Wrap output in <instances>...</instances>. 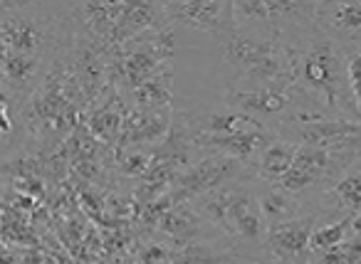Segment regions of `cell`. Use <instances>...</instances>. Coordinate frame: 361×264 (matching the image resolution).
Instances as JSON below:
<instances>
[{"label":"cell","mask_w":361,"mask_h":264,"mask_svg":"<svg viewBox=\"0 0 361 264\" xmlns=\"http://www.w3.org/2000/svg\"><path fill=\"white\" fill-rule=\"evenodd\" d=\"M176 109L164 111H141L134 104L126 106L124 121H121V134L116 141V149H141V144H154L164 141L171 129Z\"/></svg>","instance_id":"obj_11"},{"label":"cell","mask_w":361,"mask_h":264,"mask_svg":"<svg viewBox=\"0 0 361 264\" xmlns=\"http://www.w3.org/2000/svg\"><path fill=\"white\" fill-rule=\"evenodd\" d=\"M176 32L173 25L149 30L109 55V84L129 94L146 80L173 67Z\"/></svg>","instance_id":"obj_3"},{"label":"cell","mask_w":361,"mask_h":264,"mask_svg":"<svg viewBox=\"0 0 361 264\" xmlns=\"http://www.w3.org/2000/svg\"><path fill=\"white\" fill-rule=\"evenodd\" d=\"M295 96V87H243V89L226 92L223 104L267 124V119H275V116L282 119L290 111Z\"/></svg>","instance_id":"obj_8"},{"label":"cell","mask_w":361,"mask_h":264,"mask_svg":"<svg viewBox=\"0 0 361 264\" xmlns=\"http://www.w3.org/2000/svg\"><path fill=\"white\" fill-rule=\"evenodd\" d=\"M221 55L247 87H292L290 50L285 40L233 30L221 40Z\"/></svg>","instance_id":"obj_2"},{"label":"cell","mask_w":361,"mask_h":264,"mask_svg":"<svg viewBox=\"0 0 361 264\" xmlns=\"http://www.w3.org/2000/svg\"><path fill=\"white\" fill-rule=\"evenodd\" d=\"M349 225L351 218H341L334 220V222H322L312 230V237H310V252H324V249L336 247L339 242H344L349 237Z\"/></svg>","instance_id":"obj_17"},{"label":"cell","mask_w":361,"mask_h":264,"mask_svg":"<svg viewBox=\"0 0 361 264\" xmlns=\"http://www.w3.org/2000/svg\"><path fill=\"white\" fill-rule=\"evenodd\" d=\"M203 227H206V222H203L201 215L191 208V203H178V205H173V208H169L161 215L159 225H156V230H161L166 237L180 242V247L196 242V237L203 232Z\"/></svg>","instance_id":"obj_13"},{"label":"cell","mask_w":361,"mask_h":264,"mask_svg":"<svg viewBox=\"0 0 361 264\" xmlns=\"http://www.w3.org/2000/svg\"><path fill=\"white\" fill-rule=\"evenodd\" d=\"M317 225H319L317 210H307L305 205V213L300 218L267 230L265 249L277 264H310V237Z\"/></svg>","instance_id":"obj_6"},{"label":"cell","mask_w":361,"mask_h":264,"mask_svg":"<svg viewBox=\"0 0 361 264\" xmlns=\"http://www.w3.org/2000/svg\"><path fill=\"white\" fill-rule=\"evenodd\" d=\"M52 62L55 60H47L40 55L6 50V55L0 57V75H3V82H6L13 101H18L20 106L25 104L47 77Z\"/></svg>","instance_id":"obj_9"},{"label":"cell","mask_w":361,"mask_h":264,"mask_svg":"<svg viewBox=\"0 0 361 264\" xmlns=\"http://www.w3.org/2000/svg\"><path fill=\"white\" fill-rule=\"evenodd\" d=\"M285 42L290 50L292 87L329 109L334 116L361 124L346 77V52L317 27H310Z\"/></svg>","instance_id":"obj_1"},{"label":"cell","mask_w":361,"mask_h":264,"mask_svg":"<svg viewBox=\"0 0 361 264\" xmlns=\"http://www.w3.org/2000/svg\"><path fill=\"white\" fill-rule=\"evenodd\" d=\"M265 188L257 193V203H260V213L265 218V225L267 230L270 227H277L282 222H290V220L300 218L305 213V203L295 195L285 193L282 188L277 185H267L262 183Z\"/></svg>","instance_id":"obj_15"},{"label":"cell","mask_w":361,"mask_h":264,"mask_svg":"<svg viewBox=\"0 0 361 264\" xmlns=\"http://www.w3.org/2000/svg\"><path fill=\"white\" fill-rule=\"evenodd\" d=\"M171 25H186L213 35L218 42L235 30L233 0H171L164 3Z\"/></svg>","instance_id":"obj_5"},{"label":"cell","mask_w":361,"mask_h":264,"mask_svg":"<svg viewBox=\"0 0 361 264\" xmlns=\"http://www.w3.org/2000/svg\"><path fill=\"white\" fill-rule=\"evenodd\" d=\"M129 101L141 111H164L173 109V67L159 72L156 77L146 80L136 89H131Z\"/></svg>","instance_id":"obj_14"},{"label":"cell","mask_w":361,"mask_h":264,"mask_svg":"<svg viewBox=\"0 0 361 264\" xmlns=\"http://www.w3.org/2000/svg\"><path fill=\"white\" fill-rule=\"evenodd\" d=\"M252 185H255V178L243 180L233 195V203L228 208V237L238 239L247 247H260V244L265 247L267 225L260 213V203H257V193Z\"/></svg>","instance_id":"obj_7"},{"label":"cell","mask_w":361,"mask_h":264,"mask_svg":"<svg viewBox=\"0 0 361 264\" xmlns=\"http://www.w3.org/2000/svg\"><path fill=\"white\" fill-rule=\"evenodd\" d=\"M346 77H349V89L351 96H354V104L361 121V47L346 50Z\"/></svg>","instance_id":"obj_19"},{"label":"cell","mask_w":361,"mask_h":264,"mask_svg":"<svg viewBox=\"0 0 361 264\" xmlns=\"http://www.w3.org/2000/svg\"><path fill=\"white\" fill-rule=\"evenodd\" d=\"M13 134V114L11 101H0V136Z\"/></svg>","instance_id":"obj_21"},{"label":"cell","mask_w":361,"mask_h":264,"mask_svg":"<svg viewBox=\"0 0 361 264\" xmlns=\"http://www.w3.org/2000/svg\"><path fill=\"white\" fill-rule=\"evenodd\" d=\"M144 264H173V257L161 244H149L144 249Z\"/></svg>","instance_id":"obj_20"},{"label":"cell","mask_w":361,"mask_h":264,"mask_svg":"<svg viewBox=\"0 0 361 264\" xmlns=\"http://www.w3.org/2000/svg\"><path fill=\"white\" fill-rule=\"evenodd\" d=\"M295 153H297V144L277 136V139L262 151L260 158H257L255 168H252L255 170V178L260 180V183L277 185L282 180V175L290 170L292 161H295Z\"/></svg>","instance_id":"obj_16"},{"label":"cell","mask_w":361,"mask_h":264,"mask_svg":"<svg viewBox=\"0 0 361 264\" xmlns=\"http://www.w3.org/2000/svg\"><path fill=\"white\" fill-rule=\"evenodd\" d=\"M183 124H186L191 136H233L243 134V131L260 129V126H270L260 119L243 114L231 106H201L193 111H178Z\"/></svg>","instance_id":"obj_10"},{"label":"cell","mask_w":361,"mask_h":264,"mask_svg":"<svg viewBox=\"0 0 361 264\" xmlns=\"http://www.w3.org/2000/svg\"><path fill=\"white\" fill-rule=\"evenodd\" d=\"M0 101H11L13 104V96H11V92H8L6 82H3V75H0Z\"/></svg>","instance_id":"obj_22"},{"label":"cell","mask_w":361,"mask_h":264,"mask_svg":"<svg viewBox=\"0 0 361 264\" xmlns=\"http://www.w3.org/2000/svg\"><path fill=\"white\" fill-rule=\"evenodd\" d=\"M114 165L129 178H144L149 173L151 153L141 149H114Z\"/></svg>","instance_id":"obj_18"},{"label":"cell","mask_w":361,"mask_h":264,"mask_svg":"<svg viewBox=\"0 0 361 264\" xmlns=\"http://www.w3.org/2000/svg\"><path fill=\"white\" fill-rule=\"evenodd\" d=\"M255 178V170L250 165L240 163L238 158L223 153H208L198 158L193 165H188L183 173L176 175V180L169 188V198L178 203H191V200L201 198L206 193L223 188V185L240 183V180Z\"/></svg>","instance_id":"obj_4"},{"label":"cell","mask_w":361,"mask_h":264,"mask_svg":"<svg viewBox=\"0 0 361 264\" xmlns=\"http://www.w3.org/2000/svg\"><path fill=\"white\" fill-rule=\"evenodd\" d=\"M319 198L322 203L314 208L317 215H331V222L341 220L339 213H344V218H354L356 213H361V158Z\"/></svg>","instance_id":"obj_12"}]
</instances>
